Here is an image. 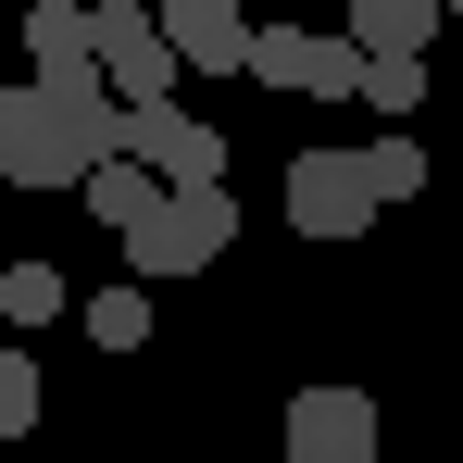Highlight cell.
I'll return each mask as SVG.
<instances>
[{
  "mask_svg": "<svg viewBox=\"0 0 463 463\" xmlns=\"http://www.w3.org/2000/svg\"><path fill=\"white\" fill-rule=\"evenodd\" d=\"M138 100L113 76H25L0 88V175L13 188H88L100 163H126Z\"/></svg>",
  "mask_w": 463,
  "mask_h": 463,
  "instance_id": "obj_1",
  "label": "cell"
},
{
  "mask_svg": "<svg viewBox=\"0 0 463 463\" xmlns=\"http://www.w3.org/2000/svg\"><path fill=\"white\" fill-rule=\"evenodd\" d=\"M226 250H238V201H226V188H175L151 226L126 238L138 276H201V263H226Z\"/></svg>",
  "mask_w": 463,
  "mask_h": 463,
  "instance_id": "obj_2",
  "label": "cell"
},
{
  "mask_svg": "<svg viewBox=\"0 0 463 463\" xmlns=\"http://www.w3.org/2000/svg\"><path fill=\"white\" fill-rule=\"evenodd\" d=\"M376 151H301L288 163V226L301 238H364L376 226Z\"/></svg>",
  "mask_w": 463,
  "mask_h": 463,
  "instance_id": "obj_3",
  "label": "cell"
},
{
  "mask_svg": "<svg viewBox=\"0 0 463 463\" xmlns=\"http://www.w3.org/2000/svg\"><path fill=\"white\" fill-rule=\"evenodd\" d=\"M250 76H263V88H301V100H364V76H376V51H364L351 25H338V38H313V25H263Z\"/></svg>",
  "mask_w": 463,
  "mask_h": 463,
  "instance_id": "obj_4",
  "label": "cell"
},
{
  "mask_svg": "<svg viewBox=\"0 0 463 463\" xmlns=\"http://www.w3.org/2000/svg\"><path fill=\"white\" fill-rule=\"evenodd\" d=\"M126 151L151 163L163 188H226V126H201L188 100H138V126H126Z\"/></svg>",
  "mask_w": 463,
  "mask_h": 463,
  "instance_id": "obj_5",
  "label": "cell"
},
{
  "mask_svg": "<svg viewBox=\"0 0 463 463\" xmlns=\"http://www.w3.org/2000/svg\"><path fill=\"white\" fill-rule=\"evenodd\" d=\"M175 38H163V13L151 0H100V76L126 88V100H175Z\"/></svg>",
  "mask_w": 463,
  "mask_h": 463,
  "instance_id": "obj_6",
  "label": "cell"
},
{
  "mask_svg": "<svg viewBox=\"0 0 463 463\" xmlns=\"http://www.w3.org/2000/svg\"><path fill=\"white\" fill-rule=\"evenodd\" d=\"M288 463H376V401L364 388H301L288 401Z\"/></svg>",
  "mask_w": 463,
  "mask_h": 463,
  "instance_id": "obj_7",
  "label": "cell"
},
{
  "mask_svg": "<svg viewBox=\"0 0 463 463\" xmlns=\"http://www.w3.org/2000/svg\"><path fill=\"white\" fill-rule=\"evenodd\" d=\"M163 13V38L201 63V76H238L250 51H263V25H250V0H151Z\"/></svg>",
  "mask_w": 463,
  "mask_h": 463,
  "instance_id": "obj_8",
  "label": "cell"
},
{
  "mask_svg": "<svg viewBox=\"0 0 463 463\" xmlns=\"http://www.w3.org/2000/svg\"><path fill=\"white\" fill-rule=\"evenodd\" d=\"M163 201H175V188H163V175H151L138 151H126V163H100V175H88V213H100V226H126V238L151 226Z\"/></svg>",
  "mask_w": 463,
  "mask_h": 463,
  "instance_id": "obj_9",
  "label": "cell"
},
{
  "mask_svg": "<svg viewBox=\"0 0 463 463\" xmlns=\"http://www.w3.org/2000/svg\"><path fill=\"white\" fill-rule=\"evenodd\" d=\"M439 13H451V0H351V38H364V51H426Z\"/></svg>",
  "mask_w": 463,
  "mask_h": 463,
  "instance_id": "obj_10",
  "label": "cell"
},
{
  "mask_svg": "<svg viewBox=\"0 0 463 463\" xmlns=\"http://www.w3.org/2000/svg\"><path fill=\"white\" fill-rule=\"evenodd\" d=\"M0 313L13 326H51L63 313V263H0Z\"/></svg>",
  "mask_w": 463,
  "mask_h": 463,
  "instance_id": "obj_11",
  "label": "cell"
},
{
  "mask_svg": "<svg viewBox=\"0 0 463 463\" xmlns=\"http://www.w3.org/2000/svg\"><path fill=\"white\" fill-rule=\"evenodd\" d=\"M88 338H100V351H138V338H151V288H100V301H88Z\"/></svg>",
  "mask_w": 463,
  "mask_h": 463,
  "instance_id": "obj_12",
  "label": "cell"
},
{
  "mask_svg": "<svg viewBox=\"0 0 463 463\" xmlns=\"http://www.w3.org/2000/svg\"><path fill=\"white\" fill-rule=\"evenodd\" d=\"M364 100H376V113H413V100H426V51H376Z\"/></svg>",
  "mask_w": 463,
  "mask_h": 463,
  "instance_id": "obj_13",
  "label": "cell"
},
{
  "mask_svg": "<svg viewBox=\"0 0 463 463\" xmlns=\"http://www.w3.org/2000/svg\"><path fill=\"white\" fill-rule=\"evenodd\" d=\"M25 426H38V364L0 351V439H25Z\"/></svg>",
  "mask_w": 463,
  "mask_h": 463,
  "instance_id": "obj_14",
  "label": "cell"
},
{
  "mask_svg": "<svg viewBox=\"0 0 463 463\" xmlns=\"http://www.w3.org/2000/svg\"><path fill=\"white\" fill-rule=\"evenodd\" d=\"M426 175H439V163L413 151V138H376V188H388V201H413V188H426Z\"/></svg>",
  "mask_w": 463,
  "mask_h": 463,
  "instance_id": "obj_15",
  "label": "cell"
},
{
  "mask_svg": "<svg viewBox=\"0 0 463 463\" xmlns=\"http://www.w3.org/2000/svg\"><path fill=\"white\" fill-rule=\"evenodd\" d=\"M451 13H463V0H451Z\"/></svg>",
  "mask_w": 463,
  "mask_h": 463,
  "instance_id": "obj_16",
  "label": "cell"
}]
</instances>
